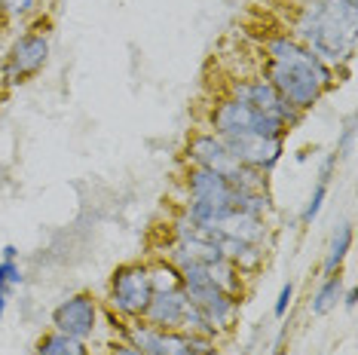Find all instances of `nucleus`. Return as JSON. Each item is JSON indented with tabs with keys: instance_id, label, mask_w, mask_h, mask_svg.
<instances>
[{
	"instance_id": "obj_1",
	"label": "nucleus",
	"mask_w": 358,
	"mask_h": 355,
	"mask_svg": "<svg viewBox=\"0 0 358 355\" xmlns=\"http://www.w3.org/2000/svg\"><path fill=\"white\" fill-rule=\"evenodd\" d=\"M358 3L352 0H294L288 34L340 71L355 59Z\"/></svg>"
},
{
	"instance_id": "obj_2",
	"label": "nucleus",
	"mask_w": 358,
	"mask_h": 355,
	"mask_svg": "<svg viewBox=\"0 0 358 355\" xmlns=\"http://www.w3.org/2000/svg\"><path fill=\"white\" fill-rule=\"evenodd\" d=\"M184 166H196V168H208V172L224 175L233 187L239 190H266V175L257 168L242 166L239 159L230 153V147L224 144V138H217L208 129L193 132L184 144Z\"/></svg>"
},
{
	"instance_id": "obj_3",
	"label": "nucleus",
	"mask_w": 358,
	"mask_h": 355,
	"mask_svg": "<svg viewBox=\"0 0 358 355\" xmlns=\"http://www.w3.org/2000/svg\"><path fill=\"white\" fill-rule=\"evenodd\" d=\"M181 288H184L190 306L206 319V325L215 331L217 337L230 334L236 325V316H239L242 297H233V294L221 291L217 285H211L206 279V273H202V263L181 266Z\"/></svg>"
},
{
	"instance_id": "obj_4",
	"label": "nucleus",
	"mask_w": 358,
	"mask_h": 355,
	"mask_svg": "<svg viewBox=\"0 0 358 355\" xmlns=\"http://www.w3.org/2000/svg\"><path fill=\"white\" fill-rule=\"evenodd\" d=\"M206 123H208L206 126L208 132H215L224 141L242 138V135H264V138H282V141L288 138L285 123H279L270 114H260V110L248 108L239 99H230V95H221V99L211 104Z\"/></svg>"
},
{
	"instance_id": "obj_5",
	"label": "nucleus",
	"mask_w": 358,
	"mask_h": 355,
	"mask_svg": "<svg viewBox=\"0 0 358 355\" xmlns=\"http://www.w3.org/2000/svg\"><path fill=\"white\" fill-rule=\"evenodd\" d=\"M153 297L150 263L148 261H129L120 263L108 279V312L120 321H138L148 312Z\"/></svg>"
},
{
	"instance_id": "obj_6",
	"label": "nucleus",
	"mask_w": 358,
	"mask_h": 355,
	"mask_svg": "<svg viewBox=\"0 0 358 355\" xmlns=\"http://www.w3.org/2000/svg\"><path fill=\"white\" fill-rule=\"evenodd\" d=\"M260 52H264V59H270V61H279V64H285V68H294V71L309 74L324 89V95L340 83V71L331 68L328 61H322L319 55H315L313 50H306V46L300 43L297 37H291L285 28L266 31V34L260 37Z\"/></svg>"
},
{
	"instance_id": "obj_7",
	"label": "nucleus",
	"mask_w": 358,
	"mask_h": 355,
	"mask_svg": "<svg viewBox=\"0 0 358 355\" xmlns=\"http://www.w3.org/2000/svg\"><path fill=\"white\" fill-rule=\"evenodd\" d=\"M50 22L25 31L10 43V50L0 64V83L3 86H22L34 80L50 61Z\"/></svg>"
},
{
	"instance_id": "obj_8",
	"label": "nucleus",
	"mask_w": 358,
	"mask_h": 355,
	"mask_svg": "<svg viewBox=\"0 0 358 355\" xmlns=\"http://www.w3.org/2000/svg\"><path fill=\"white\" fill-rule=\"evenodd\" d=\"M230 99H239L242 104H248V108L260 110V114H270L275 117L279 123H285V129H297L300 119H303V114H300L297 108H291L288 101L282 99L275 89L266 83L260 74H248V77H233L230 83H227V92Z\"/></svg>"
},
{
	"instance_id": "obj_9",
	"label": "nucleus",
	"mask_w": 358,
	"mask_h": 355,
	"mask_svg": "<svg viewBox=\"0 0 358 355\" xmlns=\"http://www.w3.org/2000/svg\"><path fill=\"white\" fill-rule=\"evenodd\" d=\"M101 325V303L92 291H77L68 294L64 300L52 310V328L62 334L74 337L80 343H89L99 334Z\"/></svg>"
},
{
	"instance_id": "obj_10",
	"label": "nucleus",
	"mask_w": 358,
	"mask_h": 355,
	"mask_svg": "<svg viewBox=\"0 0 358 355\" xmlns=\"http://www.w3.org/2000/svg\"><path fill=\"white\" fill-rule=\"evenodd\" d=\"M260 77L270 83L275 92L282 95L285 101L291 104V108H297L300 114H306V110H313L315 104H319L324 99V89L315 83L309 74H303V71H294V68H285V64L279 61H270L264 59L260 61Z\"/></svg>"
},
{
	"instance_id": "obj_11",
	"label": "nucleus",
	"mask_w": 358,
	"mask_h": 355,
	"mask_svg": "<svg viewBox=\"0 0 358 355\" xmlns=\"http://www.w3.org/2000/svg\"><path fill=\"white\" fill-rule=\"evenodd\" d=\"M120 340L141 349L144 355H196L187 343L184 331H162L148 325L144 319L138 321H120Z\"/></svg>"
},
{
	"instance_id": "obj_12",
	"label": "nucleus",
	"mask_w": 358,
	"mask_h": 355,
	"mask_svg": "<svg viewBox=\"0 0 358 355\" xmlns=\"http://www.w3.org/2000/svg\"><path fill=\"white\" fill-rule=\"evenodd\" d=\"M230 153L239 159L242 166L257 168V172L270 175L279 166L282 153H285V141L282 138H264V135H242V138L224 141Z\"/></svg>"
},
{
	"instance_id": "obj_13",
	"label": "nucleus",
	"mask_w": 358,
	"mask_h": 355,
	"mask_svg": "<svg viewBox=\"0 0 358 355\" xmlns=\"http://www.w3.org/2000/svg\"><path fill=\"white\" fill-rule=\"evenodd\" d=\"M181 187H184V199H193V203L230 205V199H233V184L224 175L208 172V168H196V166L184 168Z\"/></svg>"
},
{
	"instance_id": "obj_14",
	"label": "nucleus",
	"mask_w": 358,
	"mask_h": 355,
	"mask_svg": "<svg viewBox=\"0 0 358 355\" xmlns=\"http://www.w3.org/2000/svg\"><path fill=\"white\" fill-rule=\"evenodd\" d=\"M190 300H187L184 288H169V291H153L148 312H144V321L153 328L162 331H181L184 325V312Z\"/></svg>"
},
{
	"instance_id": "obj_15",
	"label": "nucleus",
	"mask_w": 358,
	"mask_h": 355,
	"mask_svg": "<svg viewBox=\"0 0 358 355\" xmlns=\"http://www.w3.org/2000/svg\"><path fill=\"white\" fill-rule=\"evenodd\" d=\"M337 163H340V153H337V150H331L328 157H324L322 168H319V181H315V187H313V193H309V199H306L303 212H300V224H313L315 217L322 215V205L328 203L331 178H334V168H337Z\"/></svg>"
},
{
	"instance_id": "obj_16",
	"label": "nucleus",
	"mask_w": 358,
	"mask_h": 355,
	"mask_svg": "<svg viewBox=\"0 0 358 355\" xmlns=\"http://www.w3.org/2000/svg\"><path fill=\"white\" fill-rule=\"evenodd\" d=\"M89 349L86 343H80L74 340V337H68V334H62V331H43V334L37 337V343H34V352L31 355H83Z\"/></svg>"
},
{
	"instance_id": "obj_17",
	"label": "nucleus",
	"mask_w": 358,
	"mask_h": 355,
	"mask_svg": "<svg viewBox=\"0 0 358 355\" xmlns=\"http://www.w3.org/2000/svg\"><path fill=\"white\" fill-rule=\"evenodd\" d=\"M340 297H343V276H340V273L324 276L319 282V288H315V294L309 297V312H313V316H328L334 306L340 303Z\"/></svg>"
},
{
	"instance_id": "obj_18",
	"label": "nucleus",
	"mask_w": 358,
	"mask_h": 355,
	"mask_svg": "<svg viewBox=\"0 0 358 355\" xmlns=\"http://www.w3.org/2000/svg\"><path fill=\"white\" fill-rule=\"evenodd\" d=\"M352 224H340L337 230H334L331 236V245H328V254H324V263H322V273L324 276H334V273H340V266H343L349 248H352Z\"/></svg>"
},
{
	"instance_id": "obj_19",
	"label": "nucleus",
	"mask_w": 358,
	"mask_h": 355,
	"mask_svg": "<svg viewBox=\"0 0 358 355\" xmlns=\"http://www.w3.org/2000/svg\"><path fill=\"white\" fill-rule=\"evenodd\" d=\"M150 263V282H153V291H169V288H181V270L175 263L162 261H148Z\"/></svg>"
},
{
	"instance_id": "obj_20",
	"label": "nucleus",
	"mask_w": 358,
	"mask_h": 355,
	"mask_svg": "<svg viewBox=\"0 0 358 355\" xmlns=\"http://www.w3.org/2000/svg\"><path fill=\"white\" fill-rule=\"evenodd\" d=\"M40 6H43V0H0V13L10 19H31Z\"/></svg>"
},
{
	"instance_id": "obj_21",
	"label": "nucleus",
	"mask_w": 358,
	"mask_h": 355,
	"mask_svg": "<svg viewBox=\"0 0 358 355\" xmlns=\"http://www.w3.org/2000/svg\"><path fill=\"white\" fill-rule=\"evenodd\" d=\"M22 282H25V273H22L19 261H0V291L10 294Z\"/></svg>"
},
{
	"instance_id": "obj_22",
	"label": "nucleus",
	"mask_w": 358,
	"mask_h": 355,
	"mask_svg": "<svg viewBox=\"0 0 358 355\" xmlns=\"http://www.w3.org/2000/svg\"><path fill=\"white\" fill-rule=\"evenodd\" d=\"M291 300H294V285H291V282H285V285H282V291H279V297H275L273 316H275V319H285V316H288Z\"/></svg>"
},
{
	"instance_id": "obj_23",
	"label": "nucleus",
	"mask_w": 358,
	"mask_h": 355,
	"mask_svg": "<svg viewBox=\"0 0 358 355\" xmlns=\"http://www.w3.org/2000/svg\"><path fill=\"white\" fill-rule=\"evenodd\" d=\"M108 355H144L141 349H135V346H129L126 340H117V343H113L110 346V352Z\"/></svg>"
},
{
	"instance_id": "obj_24",
	"label": "nucleus",
	"mask_w": 358,
	"mask_h": 355,
	"mask_svg": "<svg viewBox=\"0 0 358 355\" xmlns=\"http://www.w3.org/2000/svg\"><path fill=\"white\" fill-rule=\"evenodd\" d=\"M340 300H343L346 310H355V303H358V291H355V288H343V297H340Z\"/></svg>"
},
{
	"instance_id": "obj_25",
	"label": "nucleus",
	"mask_w": 358,
	"mask_h": 355,
	"mask_svg": "<svg viewBox=\"0 0 358 355\" xmlns=\"http://www.w3.org/2000/svg\"><path fill=\"white\" fill-rule=\"evenodd\" d=\"M3 257H0V261H19V248L15 245H3V252H0Z\"/></svg>"
},
{
	"instance_id": "obj_26",
	"label": "nucleus",
	"mask_w": 358,
	"mask_h": 355,
	"mask_svg": "<svg viewBox=\"0 0 358 355\" xmlns=\"http://www.w3.org/2000/svg\"><path fill=\"white\" fill-rule=\"evenodd\" d=\"M6 303H10V294L0 291V319H3V312H6Z\"/></svg>"
},
{
	"instance_id": "obj_27",
	"label": "nucleus",
	"mask_w": 358,
	"mask_h": 355,
	"mask_svg": "<svg viewBox=\"0 0 358 355\" xmlns=\"http://www.w3.org/2000/svg\"><path fill=\"white\" fill-rule=\"evenodd\" d=\"M83 355H99V352H92V349H86V352H83Z\"/></svg>"
},
{
	"instance_id": "obj_28",
	"label": "nucleus",
	"mask_w": 358,
	"mask_h": 355,
	"mask_svg": "<svg viewBox=\"0 0 358 355\" xmlns=\"http://www.w3.org/2000/svg\"><path fill=\"white\" fill-rule=\"evenodd\" d=\"M352 3H358V0H352Z\"/></svg>"
},
{
	"instance_id": "obj_29",
	"label": "nucleus",
	"mask_w": 358,
	"mask_h": 355,
	"mask_svg": "<svg viewBox=\"0 0 358 355\" xmlns=\"http://www.w3.org/2000/svg\"><path fill=\"white\" fill-rule=\"evenodd\" d=\"M242 355H248V352H242Z\"/></svg>"
}]
</instances>
